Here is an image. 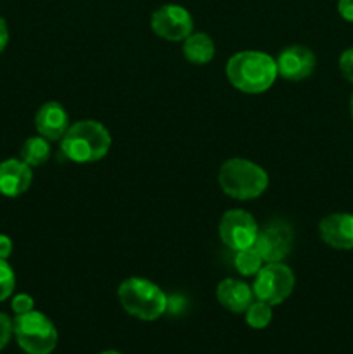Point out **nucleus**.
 <instances>
[{
    "instance_id": "1",
    "label": "nucleus",
    "mask_w": 353,
    "mask_h": 354,
    "mask_svg": "<svg viewBox=\"0 0 353 354\" xmlns=\"http://www.w3.org/2000/svg\"><path fill=\"white\" fill-rule=\"evenodd\" d=\"M227 78L232 86L244 93H263L277 78V62L265 52L242 50L227 61Z\"/></svg>"
},
{
    "instance_id": "2",
    "label": "nucleus",
    "mask_w": 353,
    "mask_h": 354,
    "mask_svg": "<svg viewBox=\"0 0 353 354\" xmlns=\"http://www.w3.org/2000/svg\"><path fill=\"white\" fill-rule=\"evenodd\" d=\"M111 149V133L102 123L83 120L71 124L61 138V151L73 162L100 161Z\"/></svg>"
},
{
    "instance_id": "3",
    "label": "nucleus",
    "mask_w": 353,
    "mask_h": 354,
    "mask_svg": "<svg viewBox=\"0 0 353 354\" xmlns=\"http://www.w3.org/2000/svg\"><path fill=\"white\" fill-rule=\"evenodd\" d=\"M220 189L237 201H251L262 196L269 187V175L262 166L249 159L232 158L220 166Z\"/></svg>"
},
{
    "instance_id": "4",
    "label": "nucleus",
    "mask_w": 353,
    "mask_h": 354,
    "mask_svg": "<svg viewBox=\"0 0 353 354\" xmlns=\"http://www.w3.org/2000/svg\"><path fill=\"white\" fill-rule=\"evenodd\" d=\"M118 301L130 317L154 322L168 310V297L151 280L130 277L118 287Z\"/></svg>"
},
{
    "instance_id": "5",
    "label": "nucleus",
    "mask_w": 353,
    "mask_h": 354,
    "mask_svg": "<svg viewBox=\"0 0 353 354\" xmlns=\"http://www.w3.org/2000/svg\"><path fill=\"white\" fill-rule=\"evenodd\" d=\"M14 337L26 354H51L57 346V328L40 311L14 318Z\"/></svg>"
},
{
    "instance_id": "6",
    "label": "nucleus",
    "mask_w": 353,
    "mask_h": 354,
    "mask_svg": "<svg viewBox=\"0 0 353 354\" xmlns=\"http://www.w3.org/2000/svg\"><path fill=\"white\" fill-rule=\"evenodd\" d=\"M294 290V273L284 263H266L255 275V292L256 299L277 306L282 304Z\"/></svg>"
},
{
    "instance_id": "7",
    "label": "nucleus",
    "mask_w": 353,
    "mask_h": 354,
    "mask_svg": "<svg viewBox=\"0 0 353 354\" xmlns=\"http://www.w3.org/2000/svg\"><path fill=\"white\" fill-rule=\"evenodd\" d=\"M258 223L251 213L244 209H230L218 223V235L221 242L232 251H242L255 245L258 237Z\"/></svg>"
},
{
    "instance_id": "8",
    "label": "nucleus",
    "mask_w": 353,
    "mask_h": 354,
    "mask_svg": "<svg viewBox=\"0 0 353 354\" xmlns=\"http://www.w3.org/2000/svg\"><path fill=\"white\" fill-rule=\"evenodd\" d=\"M151 28L163 40L183 41L192 33L194 19L185 7L168 3L152 14Z\"/></svg>"
},
{
    "instance_id": "9",
    "label": "nucleus",
    "mask_w": 353,
    "mask_h": 354,
    "mask_svg": "<svg viewBox=\"0 0 353 354\" xmlns=\"http://www.w3.org/2000/svg\"><path fill=\"white\" fill-rule=\"evenodd\" d=\"M293 241L294 234L291 225L284 220H275L258 232L253 248L265 263H280L291 252Z\"/></svg>"
},
{
    "instance_id": "10",
    "label": "nucleus",
    "mask_w": 353,
    "mask_h": 354,
    "mask_svg": "<svg viewBox=\"0 0 353 354\" xmlns=\"http://www.w3.org/2000/svg\"><path fill=\"white\" fill-rule=\"evenodd\" d=\"M277 73L289 82H301L311 76L317 66V57L305 45H291L275 59Z\"/></svg>"
},
{
    "instance_id": "11",
    "label": "nucleus",
    "mask_w": 353,
    "mask_h": 354,
    "mask_svg": "<svg viewBox=\"0 0 353 354\" xmlns=\"http://www.w3.org/2000/svg\"><path fill=\"white\" fill-rule=\"evenodd\" d=\"M318 235L322 241L338 251L353 249V214L332 213L322 218L318 223Z\"/></svg>"
},
{
    "instance_id": "12",
    "label": "nucleus",
    "mask_w": 353,
    "mask_h": 354,
    "mask_svg": "<svg viewBox=\"0 0 353 354\" xmlns=\"http://www.w3.org/2000/svg\"><path fill=\"white\" fill-rule=\"evenodd\" d=\"M33 180L31 166L23 159H6L0 162V194L17 197L26 192Z\"/></svg>"
},
{
    "instance_id": "13",
    "label": "nucleus",
    "mask_w": 353,
    "mask_h": 354,
    "mask_svg": "<svg viewBox=\"0 0 353 354\" xmlns=\"http://www.w3.org/2000/svg\"><path fill=\"white\" fill-rule=\"evenodd\" d=\"M35 128L47 140H61L69 128V116L59 102H45L37 111Z\"/></svg>"
},
{
    "instance_id": "14",
    "label": "nucleus",
    "mask_w": 353,
    "mask_h": 354,
    "mask_svg": "<svg viewBox=\"0 0 353 354\" xmlns=\"http://www.w3.org/2000/svg\"><path fill=\"white\" fill-rule=\"evenodd\" d=\"M253 297H255V292L251 287L241 280L225 279L217 287L218 303L232 313H244L253 303Z\"/></svg>"
},
{
    "instance_id": "15",
    "label": "nucleus",
    "mask_w": 353,
    "mask_h": 354,
    "mask_svg": "<svg viewBox=\"0 0 353 354\" xmlns=\"http://www.w3.org/2000/svg\"><path fill=\"white\" fill-rule=\"evenodd\" d=\"M182 50L192 64H208L215 57V44L206 33H190L183 40Z\"/></svg>"
},
{
    "instance_id": "16",
    "label": "nucleus",
    "mask_w": 353,
    "mask_h": 354,
    "mask_svg": "<svg viewBox=\"0 0 353 354\" xmlns=\"http://www.w3.org/2000/svg\"><path fill=\"white\" fill-rule=\"evenodd\" d=\"M48 158H51V145H48L47 138H44L42 135L28 138L21 147V159L31 168L45 165Z\"/></svg>"
},
{
    "instance_id": "17",
    "label": "nucleus",
    "mask_w": 353,
    "mask_h": 354,
    "mask_svg": "<svg viewBox=\"0 0 353 354\" xmlns=\"http://www.w3.org/2000/svg\"><path fill=\"white\" fill-rule=\"evenodd\" d=\"M263 263L265 261H263L262 256L258 254V251H256L255 248L235 251L234 265L235 270H237L242 277H255L256 273L262 270Z\"/></svg>"
},
{
    "instance_id": "18",
    "label": "nucleus",
    "mask_w": 353,
    "mask_h": 354,
    "mask_svg": "<svg viewBox=\"0 0 353 354\" xmlns=\"http://www.w3.org/2000/svg\"><path fill=\"white\" fill-rule=\"evenodd\" d=\"M244 313L246 324L251 328H255V330H262V328L269 327L270 322H272V306L260 299L253 301Z\"/></svg>"
},
{
    "instance_id": "19",
    "label": "nucleus",
    "mask_w": 353,
    "mask_h": 354,
    "mask_svg": "<svg viewBox=\"0 0 353 354\" xmlns=\"http://www.w3.org/2000/svg\"><path fill=\"white\" fill-rule=\"evenodd\" d=\"M16 287V277L6 259H0V303L9 299Z\"/></svg>"
},
{
    "instance_id": "20",
    "label": "nucleus",
    "mask_w": 353,
    "mask_h": 354,
    "mask_svg": "<svg viewBox=\"0 0 353 354\" xmlns=\"http://www.w3.org/2000/svg\"><path fill=\"white\" fill-rule=\"evenodd\" d=\"M338 64L343 78H345L346 82L353 83V47L346 48V50L339 55Z\"/></svg>"
},
{
    "instance_id": "21",
    "label": "nucleus",
    "mask_w": 353,
    "mask_h": 354,
    "mask_svg": "<svg viewBox=\"0 0 353 354\" xmlns=\"http://www.w3.org/2000/svg\"><path fill=\"white\" fill-rule=\"evenodd\" d=\"M14 335V320H10L6 313H0V351L7 348Z\"/></svg>"
},
{
    "instance_id": "22",
    "label": "nucleus",
    "mask_w": 353,
    "mask_h": 354,
    "mask_svg": "<svg viewBox=\"0 0 353 354\" xmlns=\"http://www.w3.org/2000/svg\"><path fill=\"white\" fill-rule=\"evenodd\" d=\"M10 306H12V311L16 313V317L17 315H26L30 311H33V297L28 296V294H17V296L12 297Z\"/></svg>"
},
{
    "instance_id": "23",
    "label": "nucleus",
    "mask_w": 353,
    "mask_h": 354,
    "mask_svg": "<svg viewBox=\"0 0 353 354\" xmlns=\"http://www.w3.org/2000/svg\"><path fill=\"white\" fill-rule=\"evenodd\" d=\"M338 12L348 23H353V0H339Z\"/></svg>"
},
{
    "instance_id": "24",
    "label": "nucleus",
    "mask_w": 353,
    "mask_h": 354,
    "mask_svg": "<svg viewBox=\"0 0 353 354\" xmlns=\"http://www.w3.org/2000/svg\"><path fill=\"white\" fill-rule=\"evenodd\" d=\"M12 252V241L7 235H0V259H7Z\"/></svg>"
},
{
    "instance_id": "25",
    "label": "nucleus",
    "mask_w": 353,
    "mask_h": 354,
    "mask_svg": "<svg viewBox=\"0 0 353 354\" xmlns=\"http://www.w3.org/2000/svg\"><path fill=\"white\" fill-rule=\"evenodd\" d=\"M7 44H9V28H7L6 19L0 16V54L7 47Z\"/></svg>"
},
{
    "instance_id": "26",
    "label": "nucleus",
    "mask_w": 353,
    "mask_h": 354,
    "mask_svg": "<svg viewBox=\"0 0 353 354\" xmlns=\"http://www.w3.org/2000/svg\"><path fill=\"white\" fill-rule=\"evenodd\" d=\"M350 114H352V120H353V93L350 97Z\"/></svg>"
},
{
    "instance_id": "27",
    "label": "nucleus",
    "mask_w": 353,
    "mask_h": 354,
    "mask_svg": "<svg viewBox=\"0 0 353 354\" xmlns=\"http://www.w3.org/2000/svg\"><path fill=\"white\" fill-rule=\"evenodd\" d=\"M100 354H121V353H118V351H114V349H107V351H102Z\"/></svg>"
}]
</instances>
